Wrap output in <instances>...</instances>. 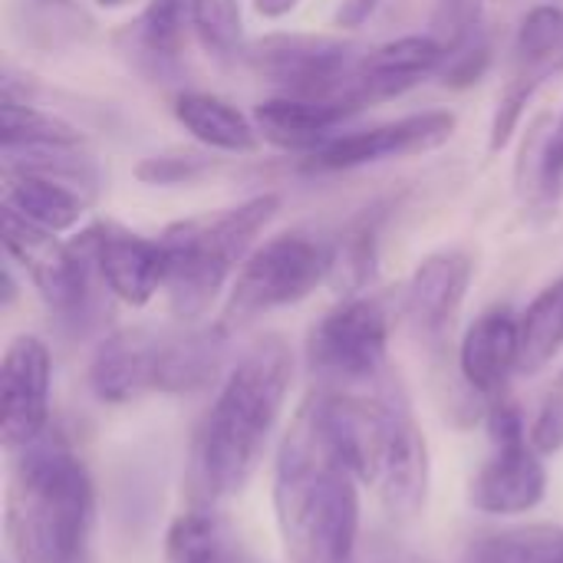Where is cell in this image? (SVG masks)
Returning a JSON list of instances; mask_svg holds the SVG:
<instances>
[{"label":"cell","mask_w":563,"mask_h":563,"mask_svg":"<svg viewBox=\"0 0 563 563\" xmlns=\"http://www.w3.org/2000/svg\"><path fill=\"white\" fill-rule=\"evenodd\" d=\"M294 383V350L267 333L228 369L191 445V501L214 508L257 472Z\"/></svg>","instance_id":"1"},{"label":"cell","mask_w":563,"mask_h":563,"mask_svg":"<svg viewBox=\"0 0 563 563\" xmlns=\"http://www.w3.org/2000/svg\"><path fill=\"white\" fill-rule=\"evenodd\" d=\"M360 478L333 455L317 406L307 399L274 468V511L294 563H353L360 551Z\"/></svg>","instance_id":"2"},{"label":"cell","mask_w":563,"mask_h":563,"mask_svg":"<svg viewBox=\"0 0 563 563\" xmlns=\"http://www.w3.org/2000/svg\"><path fill=\"white\" fill-rule=\"evenodd\" d=\"M7 541L16 563H92L96 485L86 462L53 429L13 452Z\"/></svg>","instance_id":"3"},{"label":"cell","mask_w":563,"mask_h":563,"mask_svg":"<svg viewBox=\"0 0 563 563\" xmlns=\"http://www.w3.org/2000/svg\"><path fill=\"white\" fill-rule=\"evenodd\" d=\"M3 247L69 333H86L102 323L106 310L99 290H106V284L76 241H59L56 231H46L3 205Z\"/></svg>","instance_id":"4"},{"label":"cell","mask_w":563,"mask_h":563,"mask_svg":"<svg viewBox=\"0 0 563 563\" xmlns=\"http://www.w3.org/2000/svg\"><path fill=\"white\" fill-rule=\"evenodd\" d=\"M330 277V244L307 234L287 231L261 247L238 267L228 290L221 327L234 336L238 330L257 323L261 317L307 300Z\"/></svg>","instance_id":"5"},{"label":"cell","mask_w":563,"mask_h":563,"mask_svg":"<svg viewBox=\"0 0 563 563\" xmlns=\"http://www.w3.org/2000/svg\"><path fill=\"white\" fill-rule=\"evenodd\" d=\"M366 49L343 36L327 33H267L244 46V63L280 96H300L317 102H350V86Z\"/></svg>","instance_id":"6"},{"label":"cell","mask_w":563,"mask_h":563,"mask_svg":"<svg viewBox=\"0 0 563 563\" xmlns=\"http://www.w3.org/2000/svg\"><path fill=\"white\" fill-rule=\"evenodd\" d=\"M389 310L376 297H343L307 336V363L327 386H379L386 379Z\"/></svg>","instance_id":"7"},{"label":"cell","mask_w":563,"mask_h":563,"mask_svg":"<svg viewBox=\"0 0 563 563\" xmlns=\"http://www.w3.org/2000/svg\"><path fill=\"white\" fill-rule=\"evenodd\" d=\"M165 247V294L168 307L181 323L201 320L221 297L238 264L211 238L208 218L175 221L162 231Z\"/></svg>","instance_id":"8"},{"label":"cell","mask_w":563,"mask_h":563,"mask_svg":"<svg viewBox=\"0 0 563 563\" xmlns=\"http://www.w3.org/2000/svg\"><path fill=\"white\" fill-rule=\"evenodd\" d=\"M49 346L33 333L13 336L0 366V435L7 452H20L49 432Z\"/></svg>","instance_id":"9"},{"label":"cell","mask_w":563,"mask_h":563,"mask_svg":"<svg viewBox=\"0 0 563 563\" xmlns=\"http://www.w3.org/2000/svg\"><path fill=\"white\" fill-rule=\"evenodd\" d=\"M455 125H459L455 112L432 109V112H416V115L383 122L373 129L333 135L320 152L307 155L303 168L307 172H353V168L386 162V158L435 152L455 135Z\"/></svg>","instance_id":"10"},{"label":"cell","mask_w":563,"mask_h":563,"mask_svg":"<svg viewBox=\"0 0 563 563\" xmlns=\"http://www.w3.org/2000/svg\"><path fill=\"white\" fill-rule=\"evenodd\" d=\"M92 261L106 290L129 303L145 307L165 290V247L162 241L142 238L115 221H96L73 238Z\"/></svg>","instance_id":"11"},{"label":"cell","mask_w":563,"mask_h":563,"mask_svg":"<svg viewBox=\"0 0 563 563\" xmlns=\"http://www.w3.org/2000/svg\"><path fill=\"white\" fill-rule=\"evenodd\" d=\"M429 482H432V462H429L426 432L412 416L406 389L393 383V426H389L383 468L376 478L386 515L399 525L416 521L426 511Z\"/></svg>","instance_id":"12"},{"label":"cell","mask_w":563,"mask_h":563,"mask_svg":"<svg viewBox=\"0 0 563 563\" xmlns=\"http://www.w3.org/2000/svg\"><path fill=\"white\" fill-rule=\"evenodd\" d=\"M472 277H475V261L465 251H439L419 261V267L406 284L402 307L412 330L422 340L435 343L452 330L468 297Z\"/></svg>","instance_id":"13"},{"label":"cell","mask_w":563,"mask_h":563,"mask_svg":"<svg viewBox=\"0 0 563 563\" xmlns=\"http://www.w3.org/2000/svg\"><path fill=\"white\" fill-rule=\"evenodd\" d=\"M442 59H445V53L429 33L399 36L376 49H366V56L356 69V79L350 86V102L360 112L369 106L389 102V99L409 92L412 86H419L422 79L435 76Z\"/></svg>","instance_id":"14"},{"label":"cell","mask_w":563,"mask_h":563,"mask_svg":"<svg viewBox=\"0 0 563 563\" xmlns=\"http://www.w3.org/2000/svg\"><path fill=\"white\" fill-rule=\"evenodd\" d=\"M462 383L475 396L498 399L515 373H521V317L511 307L485 310L459 346Z\"/></svg>","instance_id":"15"},{"label":"cell","mask_w":563,"mask_h":563,"mask_svg":"<svg viewBox=\"0 0 563 563\" xmlns=\"http://www.w3.org/2000/svg\"><path fill=\"white\" fill-rule=\"evenodd\" d=\"M544 455L531 442L498 445L495 455L472 478L468 501L485 515H528L548 495Z\"/></svg>","instance_id":"16"},{"label":"cell","mask_w":563,"mask_h":563,"mask_svg":"<svg viewBox=\"0 0 563 563\" xmlns=\"http://www.w3.org/2000/svg\"><path fill=\"white\" fill-rule=\"evenodd\" d=\"M228 340L231 333L221 323L185 330L175 336L158 333L152 393L185 396V393H201L211 383H218L228 363Z\"/></svg>","instance_id":"17"},{"label":"cell","mask_w":563,"mask_h":563,"mask_svg":"<svg viewBox=\"0 0 563 563\" xmlns=\"http://www.w3.org/2000/svg\"><path fill=\"white\" fill-rule=\"evenodd\" d=\"M158 333L152 330H115L109 333L89 363V389L99 402L125 406L152 393Z\"/></svg>","instance_id":"18"},{"label":"cell","mask_w":563,"mask_h":563,"mask_svg":"<svg viewBox=\"0 0 563 563\" xmlns=\"http://www.w3.org/2000/svg\"><path fill=\"white\" fill-rule=\"evenodd\" d=\"M350 115H356L343 102H317V99H300V96H274L257 102L254 109V125L264 142H271L280 152H300L313 155L320 152L330 139L333 129L343 125Z\"/></svg>","instance_id":"19"},{"label":"cell","mask_w":563,"mask_h":563,"mask_svg":"<svg viewBox=\"0 0 563 563\" xmlns=\"http://www.w3.org/2000/svg\"><path fill=\"white\" fill-rule=\"evenodd\" d=\"M172 112L185 125V132L208 152L251 155L261 145V132H257L254 119H247L238 106H231L221 96L188 89V92L175 96Z\"/></svg>","instance_id":"20"},{"label":"cell","mask_w":563,"mask_h":563,"mask_svg":"<svg viewBox=\"0 0 563 563\" xmlns=\"http://www.w3.org/2000/svg\"><path fill=\"white\" fill-rule=\"evenodd\" d=\"M386 205H373L363 214H356L340 238L330 244V277L327 284L343 294V297H360L369 280L376 277V261H379V231L389 214Z\"/></svg>","instance_id":"21"},{"label":"cell","mask_w":563,"mask_h":563,"mask_svg":"<svg viewBox=\"0 0 563 563\" xmlns=\"http://www.w3.org/2000/svg\"><path fill=\"white\" fill-rule=\"evenodd\" d=\"M3 172H23L56 181L76 191L82 201H96L102 188V172L82 145H30L3 148Z\"/></svg>","instance_id":"22"},{"label":"cell","mask_w":563,"mask_h":563,"mask_svg":"<svg viewBox=\"0 0 563 563\" xmlns=\"http://www.w3.org/2000/svg\"><path fill=\"white\" fill-rule=\"evenodd\" d=\"M168 563H241L231 525L208 505L181 511L165 534Z\"/></svg>","instance_id":"23"},{"label":"cell","mask_w":563,"mask_h":563,"mask_svg":"<svg viewBox=\"0 0 563 563\" xmlns=\"http://www.w3.org/2000/svg\"><path fill=\"white\" fill-rule=\"evenodd\" d=\"M3 205L23 214L26 221L59 234L79 224L89 201H82L76 191L56 181L23 175V172H3Z\"/></svg>","instance_id":"24"},{"label":"cell","mask_w":563,"mask_h":563,"mask_svg":"<svg viewBox=\"0 0 563 563\" xmlns=\"http://www.w3.org/2000/svg\"><path fill=\"white\" fill-rule=\"evenodd\" d=\"M554 119L551 115H538L518 148V162H515V191L521 198V205L534 214H554V208L561 205L563 188L551 175V162H548V145L554 135Z\"/></svg>","instance_id":"25"},{"label":"cell","mask_w":563,"mask_h":563,"mask_svg":"<svg viewBox=\"0 0 563 563\" xmlns=\"http://www.w3.org/2000/svg\"><path fill=\"white\" fill-rule=\"evenodd\" d=\"M16 30L36 49H69L86 43L92 20L76 0H16Z\"/></svg>","instance_id":"26"},{"label":"cell","mask_w":563,"mask_h":563,"mask_svg":"<svg viewBox=\"0 0 563 563\" xmlns=\"http://www.w3.org/2000/svg\"><path fill=\"white\" fill-rule=\"evenodd\" d=\"M465 563H563V525H528L472 541Z\"/></svg>","instance_id":"27"},{"label":"cell","mask_w":563,"mask_h":563,"mask_svg":"<svg viewBox=\"0 0 563 563\" xmlns=\"http://www.w3.org/2000/svg\"><path fill=\"white\" fill-rule=\"evenodd\" d=\"M563 350V277L544 287L521 313V373L534 376Z\"/></svg>","instance_id":"28"},{"label":"cell","mask_w":563,"mask_h":563,"mask_svg":"<svg viewBox=\"0 0 563 563\" xmlns=\"http://www.w3.org/2000/svg\"><path fill=\"white\" fill-rule=\"evenodd\" d=\"M0 142L3 148H30V145H82V132L66 119L36 109L33 102L3 92L0 102Z\"/></svg>","instance_id":"29"},{"label":"cell","mask_w":563,"mask_h":563,"mask_svg":"<svg viewBox=\"0 0 563 563\" xmlns=\"http://www.w3.org/2000/svg\"><path fill=\"white\" fill-rule=\"evenodd\" d=\"M191 30L214 59L244 56V20L238 0H195Z\"/></svg>","instance_id":"30"},{"label":"cell","mask_w":563,"mask_h":563,"mask_svg":"<svg viewBox=\"0 0 563 563\" xmlns=\"http://www.w3.org/2000/svg\"><path fill=\"white\" fill-rule=\"evenodd\" d=\"M563 46V10L554 3L534 7L515 36V66H551L558 69V49Z\"/></svg>","instance_id":"31"},{"label":"cell","mask_w":563,"mask_h":563,"mask_svg":"<svg viewBox=\"0 0 563 563\" xmlns=\"http://www.w3.org/2000/svg\"><path fill=\"white\" fill-rule=\"evenodd\" d=\"M485 30V0H435L426 33L442 46V53H452Z\"/></svg>","instance_id":"32"},{"label":"cell","mask_w":563,"mask_h":563,"mask_svg":"<svg viewBox=\"0 0 563 563\" xmlns=\"http://www.w3.org/2000/svg\"><path fill=\"white\" fill-rule=\"evenodd\" d=\"M214 155L211 152H195V148H175V152H162V155H148L135 165V178L142 185H185V181H198L201 175H208L214 168Z\"/></svg>","instance_id":"33"},{"label":"cell","mask_w":563,"mask_h":563,"mask_svg":"<svg viewBox=\"0 0 563 563\" xmlns=\"http://www.w3.org/2000/svg\"><path fill=\"white\" fill-rule=\"evenodd\" d=\"M492 59H495V46H492V33L485 30L475 40H468L465 46L445 53V59H442L435 76L449 89H468V86H475L488 73Z\"/></svg>","instance_id":"34"},{"label":"cell","mask_w":563,"mask_h":563,"mask_svg":"<svg viewBox=\"0 0 563 563\" xmlns=\"http://www.w3.org/2000/svg\"><path fill=\"white\" fill-rule=\"evenodd\" d=\"M528 435L541 455H558L563 449V369L554 376L548 393L541 396V406L534 412Z\"/></svg>","instance_id":"35"},{"label":"cell","mask_w":563,"mask_h":563,"mask_svg":"<svg viewBox=\"0 0 563 563\" xmlns=\"http://www.w3.org/2000/svg\"><path fill=\"white\" fill-rule=\"evenodd\" d=\"M485 422H488V435H492V445L495 449L498 445H515V442H531V435H528L531 426H525L521 409L515 402H508V399H498L488 409Z\"/></svg>","instance_id":"36"},{"label":"cell","mask_w":563,"mask_h":563,"mask_svg":"<svg viewBox=\"0 0 563 563\" xmlns=\"http://www.w3.org/2000/svg\"><path fill=\"white\" fill-rule=\"evenodd\" d=\"M353 563H439V561H432V558H426V554H419V551H412V548H402V544H396V541L376 538V541H369V544H360V551H356Z\"/></svg>","instance_id":"37"},{"label":"cell","mask_w":563,"mask_h":563,"mask_svg":"<svg viewBox=\"0 0 563 563\" xmlns=\"http://www.w3.org/2000/svg\"><path fill=\"white\" fill-rule=\"evenodd\" d=\"M379 3H383V0H340V7H336V13H333V23H336L340 30H356V26H363V23L376 13Z\"/></svg>","instance_id":"38"},{"label":"cell","mask_w":563,"mask_h":563,"mask_svg":"<svg viewBox=\"0 0 563 563\" xmlns=\"http://www.w3.org/2000/svg\"><path fill=\"white\" fill-rule=\"evenodd\" d=\"M297 3H300V0H254V10H257L261 16H267V20H280V16H287Z\"/></svg>","instance_id":"39"},{"label":"cell","mask_w":563,"mask_h":563,"mask_svg":"<svg viewBox=\"0 0 563 563\" xmlns=\"http://www.w3.org/2000/svg\"><path fill=\"white\" fill-rule=\"evenodd\" d=\"M13 297H16V284H13L10 271H3V307H10V303H13Z\"/></svg>","instance_id":"40"},{"label":"cell","mask_w":563,"mask_h":563,"mask_svg":"<svg viewBox=\"0 0 563 563\" xmlns=\"http://www.w3.org/2000/svg\"><path fill=\"white\" fill-rule=\"evenodd\" d=\"M554 148H558V158L563 162V115L561 122H558V129H554Z\"/></svg>","instance_id":"41"},{"label":"cell","mask_w":563,"mask_h":563,"mask_svg":"<svg viewBox=\"0 0 563 563\" xmlns=\"http://www.w3.org/2000/svg\"><path fill=\"white\" fill-rule=\"evenodd\" d=\"M99 7H106V10H115V7H125V3H132V0H96Z\"/></svg>","instance_id":"42"},{"label":"cell","mask_w":563,"mask_h":563,"mask_svg":"<svg viewBox=\"0 0 563 563\" xmlns=\"http://www.w3.org/2000/svg\"><path fill=\"white\" fill-rule=\"evenodd\" d=\"M558 69H561V73H563V46H561V49H558Z\"/></svg>","instance_id":"43"}]
</instances>
